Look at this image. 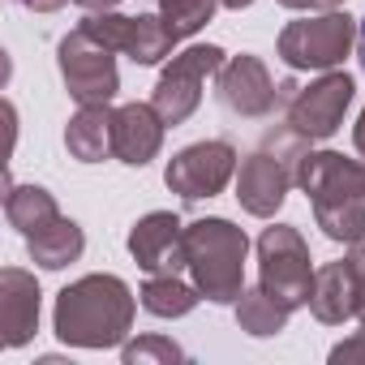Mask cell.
Instances as JSON below:
<instances>
[{
	"label": "cell",
	"instance_id": "cell-3",
	"mask_svg": "<svg viewBox=\"0 0 365 365\" xmlns=\"http://www.w3.org/2000/svg\"><path fill=\"white\" fill-rule=\"evenodd\" d=\"M245 254L250 237L224 215H202L185 224V258H190V279L198 284L202 301L211 305H237L245 292Z\"/></svg>",
	"mask_w": 365,
	"mask_h": 365
},
{
	"label": "cell",
	"instance_id": "cell-23",
	"mask_svg": "<svg viewBox=\"0 0 365 365\" xmlns=\"http://www.w3.org/2000/svg\"><path fill=\"white\" fill-rule=\"evenodd\" d=\"M120 361L125 365H172V361H190V352L168 335H138L120 344Z\"/></svg>",
	"mask_w": 365,
	"mask_h": 365
},
{
	"label": "cell",
	"instance_id": "cell-21",
	"mask_svg": "<svg viewBox=\"0 0 365 365\" xmlns=\"http://www.w3.org/2000/svg\"><path fill=\"white\" fill-rule=\"evenodd\" d=\"M138 297H142V309L155 314V318H185L202 301L198 284H185L180 275H146Z\"/></svg>",
	"mask_w": 365,
	"mask_h": 365
},
{
	"label": "cell",
	"instance_id": "cell-8",
	"mask_svg": "<svg viewBox=\"0 0 365 365\" xmlns=\"http://www.w3.org/2000/svg\"><path fill=\"white\" fill-rule=\"evenodd\" d=\"M56 65L65 78V91L78 108L91 103H112L120 91V73H116V52L103 48L99 39H91L82 26L69 31L56 48Z\"/></svg>",
	"mask_w": 365,
	"mask_h": 365
},
{
	"label": "cell",
	"instance_id": "cell-29",
	"mask_svg": "<svg viewBox=\"0 0 365 365\" xmlns=\"http://www.w3.org/2000/svg\"><path fill=\"white\" fill-rule=\"evenodd\" d=\"M352 146H356V155L365 159V108H361V116H356V125H352Z\"/></svg>",
	"mask_w": 365,
	"mask_h": 365
},
{
	"label": "cell",
	"instance_id": "cell-12",
	"mask_svg": "<svg viewBox=\"0 0 365 365\" xmlns=\"http://www.w3.org/2000/svg\"><path fill=\"white\" fill-rule=\"evenodd\" d=\"M215 95H220V103H224L232 116H241V120H262V116H271V112L284 108L271 69H267L258 56H250V52L224 61V69L215 73Z\"/></svg>",
	"mask_w": 365,
	"mask_h": 365
},
{
	"label": "cell",
	"instance_id": "cell-20",
	"mask_svg": "<svg viewBox=\"0 0 365 365\" xmlns=\"http://www.w3.org/2000/svg\"><path fill=\"white\" fill-rule=\"evenodd\" d=\"M288 305L279 301V297H271L262 284L258 288H245L241 297H237V327L245 331V335H254V339H271V335H279V331H288Z\"/></svg>",
	"mask_w": 365,
	"mask_h": 365
},
{
	"label": "cell",
	"instance_id": "cell-11",
	"mask_svg": "<svg viewBox=\"0 0 365 365\" xmlns=\"http://www.w3.org/2000/svg\"><path fill=\"white\" fill-rule=\"evenodd\" d=\"M352 99H356V82H352V73H344V69H327V73L314 78L309 86H297V95L288 99L284 116H288V125H292L301 138H309V142H327V138L339 133V125H344Z\"/></svg>",
	"mask_w": 365,
	"mask_h": 365
},
{
	"label": "cell",
	"instance_id": "cell-25",
	"mask_svg": "<svg viewBox=\"0 0 365 365\" xmlns=\"http://www.w3.org/2000/svg\"><path fill=\"white\" fill-rule=\"evenodd\" d=\"M352 361H365V322H361V331H352L348 339H339L331 348V365H352Z\"/></svg>",
	"mask_w": 365,
	"mask_h": 365
},
{
	"label": "cell",
	"instance_id": "cell-26",
	"mask_svg": "<svg viewBox=\"0 0 365 365\" xmlns=\"http://www.w3.org/2000/svg\"><path fill=\"white\" fill-rule=\"evenodd\" d=\"M275 5L297 14H331V9H344V0H275Z\"/></svg>",
	"mask_w": 365,
	"mask_h": 365
},
{
	"label": "cell",
	"instance_id": "cell-14",
	"mask_svg": "<svg viewBox=\"0 0 365 365\" xmlns=\"http://www.w3.org/2000/svg\"><path fill=\"white\" fill-rule=\"evenodd\" d=\"M39 309H43V292L31 271L22 267L0 271V344L26 348L39 331Z\"/></svg>",
	"mask_w": 365,
	"mask_h": 365
},
{
	"label": "cell",
	"instance_id": "cell-27",
	"mask_svg": "<svg viewBox=\"0 0 365 365\" xmlns=\"http://www.w3.org/2000/svg\"><path fill=\"white\" fill-rule=\"evenodd\" d=\"M22 9H31V14H56V9H65L69 0H18Z\"/></svg>",
	"mask_w": 365,
	"mask_h": 365
},
{
	"label": "cell",
	"instance_id": "cell-13",
	"mask_svg": "<svg viewBox=\"0 0 365 365\" xmlns=\"http://www.w3.org/2000/svg\"><path fill=\"white\" fill-rule=\"evenodd\" d=\"M133 262L146 271V275H180L190 271V258H185V224H180L176 211H150L142 215L129 237H125Z\"/></svg>",
	"mask_w": 365,
	"mask_h": 365
},
{
	"label": "cell",
	"instance_id": "cell-30",
	"mask_svg": "<svg viewBox=\"0 0 365 365\" xmlns=\"http://www.w3.org/2000/svg\"><path fill=\"white\" fill-rule=\"evenodd\" d=\"M356 61H361V69H365V18L356 22Z\"/></svg>",
	"mask_w": 365,
	"mask_h": 365
},
{
	"label": "cell",
	"instance_id": "cell-5",
	"mask_svg": "<svg viewBox=\"0 0 365 365\" xmlns=\"http://www.w3.org/2000/svg\"><path fill=\"white\" fill-rule=\"evenodd\" d=\"M352 48H356V22L344 9L288 22L279 31V39H275V56L292 73H309V69L327 73V69H339Z\"/></svg>",
	"mask_w": 365,
	"mask_h": 365
},
{
	"label": "cell",
	"instance_id": "cell-24",
	"mask_svg": "<svg viewBox=\"0 0 365 365\" xmlns=\"http://www.w3.org/2000/svg\"><path fill=\"white\" fill-rule=\"evenodd\" d=\"M348 267H352V284H356V322H365V237L348 245Z\"/></svg>",
	"mask_w": 365,
	"mask_h": 365
},
{
	"label": "cell",
	"instance_id": "cell-15",
	"mask_svg": "<svg viewBox=\"0 0 365 365\" xmlns=\"http://www.w3.org/2000/svg\"><path fill=\"white\" fill-rule=\"evenodd\" d=\"M168 120L155 103H120L112 108V155L129 168H146L163 150Z\"/></svg>",
	"mask_w": 365,
	"mask_h": 365
},
{
	"label": "cell",
	"instance_id": "cell-31",
	"mask_svg": "<svg viewBox=\"0 0 365 365\" xmlns=\"http://www.w3.org/2000/svg\"><path fill=\"white\" fill-rule=\"evenodd\" d=\"M220 5H224V9H232V14H241V9H250V5H254V0H220Z\"/></svg>",
	"mask_w": 365,
	"mask_h": 365
},
{
	"label": "cell",
	"instance_id": "cell-1",
	"mask_svg": "<svg viewBox=\"0 0 365 365\" xmlns=\"http://www.w3.org/2000/svg\"><path fill=\"white\" fill-rule=\"evenodd\" d=\"M138 301L120 275H82L56 292L52 331L69 348H120L133 331Z\"/></svg>",
	"mask_w": 365,
	"mask_h": 365
},
{
	"label": "cell",
	"instance_id": "cell-19",
	"mask_svg": "<svg viewBox=\"0 0 365 365\" xmlns=\"http://www.w3.org/2000/svg\"><path fill=\"white\" fill-rule=\"evenodd\" d=\"M5 220L22 237H35L39 228L61 220V207H56V198L43 185H14V180H9V190H5Z\"/></svg>",
	"mask_w": 365,
	"mask_h": 365
},
{
	"label": "cell",
	"instance_id": "cell-6",
	"mask_svg": "<svg viewBox=\"0 0 365 365\" xmlns=\"http://www.w3.org/2000/svg\"><path fill=\"white\" fill-rule=\"evenodd\" d=\"M314 258L305 237L292 224H271L258 237V284L279 297L288 309L309 305V288H314Z\"/></svg>",
	"mask_w": 365,
	"mask_h": 365
},
{
	"label": "cell",
	"instance_id": "cell-2",
	"mask_svg": "<svg viewBox=\"0 0 365 365\" xmlns=\"http://www.w3.org/2000/svg\"><path fill=\"white\" fill-rule=\"evenodd\" d=\"M297 190H305L314 224L327 241L352 245L365 237V159H344L339 150H309L297 172Z\"/></svg>",
	"mask_w": 365,
	"mask_h": 365
},
{
	"label": "cell",
	"instance_id": "cell-10",
	"mask_svg": "<svg viewBox=\"0 0 365 365\" xmlns=\"http://www.w3.org/2000/svg\"><path fill=\"white\" fill-rule=\"evenodd\" d=\"M82 31L91 39H99L103 48H112L116 56H129L133 65H159L172 56V48L180 43L168 22L159 14H138V18H125L116 9L108 14H86L82 18Z\"/></svg>",
	"mask_w": 365,
	"mask_h": 365
},
{
	"label": "cell",
	"instance_id": "cell-28",
	"mask_svg": "<svg viewBox=\"0 0 365 365\" xmlns=\"http://www.w3.org/2000/svg\"><path fill=\"white\" fill-rule=\"evenodd\" d=\"M78 9H86V14H108V9H116L120 0H73Z\"/></svg>",
	"mask_w": 365,
	"mask_h": 365
},
{
	"label": "cell",
	"instance_id": "cell-17",
	"mask_svg": "<svg viewBox=\"0 0 365 365\" xmlns=\"http://www.w3.org/2000/svg\"><path fill=\"white\" fill-rule=\"evenodd\" d=\"M65 146L78 163H103L112 155V108L108 103L78 108V116L65 125Z\"/></svg>",
	"mask_w": 365,
	"mask_h": 365
},
{
	"label": "cell",
	"instance_id": "cell-7",
	"mask_svg": "<svg viewBox=\"0 0 365 365\" xmlns=\"http://www.w3.org/2000/svg\"><path fill=\"white\" fill-rule=\"evenodd\" d=\"M224 61H228V52L220 43H194V48H185L180 56H172L163 65V73H159V82L150 91V103L159 108V116L172 129L185 125L198 112L202 91H207V78H215L224 69Z\"/></svg>",
	"mask_w": 365,
	"mask_h": 365
},
{
	"label": "cell",
	"instance_id": "cell-9",
	"mask_svg": "<svg viewBox=\"0 0 365 365\" xmlns=\"http://www.w3.org/2000/svg\"><path fill=\"white\" fill-rule=\"evenodd\" d=\"M241 159H237V146L228 138H207V142H194L185 150H176L163 168V185L185 198V202H202V198H215L228 190V180L237 176Z\"/></svg>",
	"mask_w": 365,
	"mask_h": 365
},
{
	"label": "cell",
	"instance_id": "cell-4",
	"mask_svg": "<svg viewBox=\"0 0 365 365\" xmlns=\"http://www.w3.org/2000/svg\"><path fill=\"white\" fill-rule=\"evenodd\" d=\"M309 155V138H301L292 125L271 129L258 150H250L237 168V202L254 220H275V211L288 202V190L297 185L301 159Z\"/></svg>",
	"mask_w": 365,
	"mask_h": 365
},
{
	"label": "cell",
	"instance_id": "cell-16",
	"mask_svg": "<svg viewBox=\"0 0 365 365\" xmlns=\"http://www.w3.org/2000/svg\"><path fill=\"white\" fill-rule=\"evenodd\" d=\"M309 314H314L322 327H339V322L356 318V284H352V267H348V258H339V262H322V267L314 271Z\"/></svg>",
	"mask_w": 365,
	"mask_h": 365
},
{
	"label": "cell",
	"instance_id": "cell-22",
	"mask_svg": "<svg viewBox=\"0 0 365 365\" xmlns=\"http://www.w3.org/2000/svg\"><path fill=\"white\" fill-rule=\"evenodd\" d=\"M215 5L220 0H159V18L168 22L176 39H190L215 18Z\"/></svg>",
	"mask_w": 365,
	"mask_h": 365
},
{
	"label": "cell",
	"instance_id": "cell-18",
	"mask_svg": "<svg viewBox=\"0 0 365 365\" xmlns=\"http://www.w3.org/2000/svg\"><path fill=\"white\" fill-rule=\"evenodd\" d=\"M82 250H86V232H82L69 215H61V220H52L48 228H39L35 237H26V254H31V262L43 267V271H65L69 262L82 258Z\"/></svg>",
	"mask_w": 365,
	"mask_h": 365
}]
</instances>
